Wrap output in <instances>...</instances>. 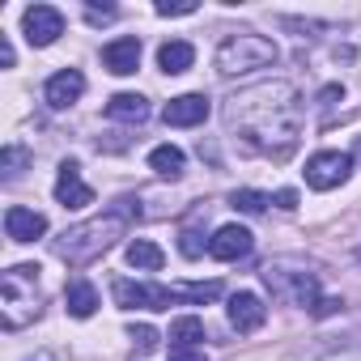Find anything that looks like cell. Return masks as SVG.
Here are the masks:
<instances>
[{"label": "cell", "instance_id": "22", "mask_svg": "<svg viewBox=\"0 0 361 361\" xmlns=\"http://www.w3.org/2000/svg\"><path fill=\"white\" fill-rule=\"evenodd\" d=\"M268 204H272V196L251 192V188H243V192H234V196H230V209H238V213H247V217H259Z\"/></svg>", "mask_w": 361, "mask_h": 361}, {"label": "cell", "instance_id": "28", "mask_svg": "<svg viewBox=\"0 0 361 361\" xmlns=\"http://www.w3.org/2000/svg\"><path fill=\"white\" fill-rule=\"evenodd\" d=\"M85 18H90L94 26H98V22H111V18H115V5H102V9H98V5H85Z\"/></svg>", "mask_w": 361, "mask_h": 361}, {"label": "cell", "instance_id": "26", "mask_svg": "<svg viewBox=\"0 0 361 361\" xmlns=\"http://www.w3.org/2000/svg\"><path fill=\"white\" fill-rule=\"evenodd\" d=\"M170 361H209L204 348H192V344H170Z\"/></svg>", "mask_w": 361, "mask_h": 361}, {"label": "cell", "instance_id": "31", "mask_svg": "<svg viewBox=\"0 0 361 361\" xmlns=\"http://www.w3.org/2000/svg\"><path fill=\"white\" fill-rule=\"evenodd\" d=\"M0 64H5V68H13V47H9L5 39H0Z\"/></svg>", "mask_w": 361, "mask_h": 361}, {"label": "cell", "instance_id": "27", "mask_svg": "<svg viewBox=\"0 0 361 361\" xmlns=\"http://www.w3.org/2000/svg\"><path fill=\"white\" fill-rule=\"evenodd\" d=\"M157 13H161V18H188V13H196V5H170V0H161Z\"/></svg>", "mask_w": 361, "mask_h": 361}, {"label": "cell", "instance_id": "23", "mask_svg": "<svg viewBox=\"0 0 361 361\" xmlns=\"http://www.w3.org/2000/svg\"><path fill=\"white\" fill-rule=\"evenodd\" d=\"M26 149L22 145H5V153H0V166H5V178H18L22 174V166H26Z\"/></svg>", "mask_w": 361, "mask_h": 361}, {"label": "cell", "instance_id": "30", "mask_svg": "<svg viewBox=\"0 0 361 361\" xmlns=\"http://www.w3.org/2000/svg\"><path fill=\"white\" fill-rule=\"evenodd\" d=\"M319 361H361V344H353V348H336V353H327V357H319Z\"/></svg>", "mask_w": 361, "mask_h": 361}, {"label": "cell", "instance_id": "18", "mask_svg": "<svg viewBox=\"0 0 361 361\" xmlns=\"http://www.w3.org/2000/svg\"><path fill=\"white\" fill-rule=\"evenodd\" d=\"M192 60H196V47H192V43H183V39L161 43V51H157V68H161V73H170V77L188 73V68H192Z\"/></svg>", "mask_w": 361, "mask_h": 361}, {"label": "cell", "instance_id": "2", "mask_svg": "<svg viewBox=\"0 0 361 361\" xmlns=\"http://www.w3.org/2000/svg\"><path fill=\"white\" fill-rule=\"evenodd\" d=\"M132 213H136V196L115 200V209H111V213L90 217V221H81V226L64 230V234L56 238V255H60L64 264H73V268L94 264L98 255H106V251L128 234V217H132Z\"/></svg>", "mask_w": 361, "mask_h": 361}, {"label": "cell", "instance_id": "29", "mask_svg": "<svg viewBox=\"0 0 361 361\" xmlns=\"http://www.w3.org/2000/svg\"><path fill=\"white\" fill-rule=\"evenodd\" d=\"M272 204H276V209H285V213H293V209H298V192H293V188H285V192H276V196H272Z\"/></svg>", "mask_w": 361, "mask_h": 361}, {"label": "cell", "instance_id": "10", "mask_svg": "<svg viewBox=\"0 0 361 361\" xmlns=\"http://www.w3.org/2000/svg\"><path fill=\"white\" fill-rule=\"evenodd\" d=\"M56 200H60L64 209H85V204H94V188H85L81 166H77L73 157L60 161V174H56Z\"/></svg>", "mask_w": 361, "mask_h": 361}, {"label": "cell", "instance_id": "15", "mask_svg": "<svg viewBox=\"0 0 361 361\" xmlns=\"http://www.w3.org/2000/svg\"><path fill=\"white\" fill-rule=\"evenodd\" d=\"M5 234H9L13 243H35V238H43V234H47V217H43V213H35V209L13 204V209L5 213Z\"/></svg>", "mask_w": 361, "mask_h": 361}, {"label": "cell", "instance_id": "14", "mask_svg": "<svg viewBox=\"0 0 361 361\" xmlns=\"http://www.w3.org/2000/svg\"><path fill=\"white\" fill-rule=\"evenodd\" d=\"M226 310H230V323H234L238 336H251V331H259V327L268 323V306H264L255 293H234Z\"/></svg>", "mask_w": 361, "mask_h": 361}, {"label": "cell", "instance_id": "7", "mask_svg": "<svg viewBox=\"0 0 361 361\" xmlns=\"http://www.w3.org/2000/svg\"><path fill=\"white\" fill-rule=\"evenodd\" d=\"M348 170H353V157L348 153H336V149H323V153H314L310 161H306V188H314V192H331V188H340L344 178H348Z\"/></svg>", "mask_w": 361, "mask_h": 361}, {"label": "cell", "instance_id": "12", "mask_svg": "<svg viewBox=\"0 0 361 361\" xmlns=\"http://www.w3.org/2000/svg\"><path fill=\"white\" fill-rule=\"evenodd\" d=\"M161 119H166L170 128H196V123L209 119V98H204V94H178V98L166 102Z\"/></svg>", "mask_w": 361, "mask_h": 361}, {"label": "cell", "instance_id": "3", "mask_svg": "<svg viewBox=\"0 0 361 361\" xmlns=\"http://www.w3.org/2000/svg\"><path fill=\"white\" fill-rule=\"evenodd\" d=\"M115 302L123 310H170L174 302H213L221 298V281H200V285H149V281H115L111 285Z\"/></svg>", "mask_w": 361, "mask_h": 361}, {"label": "cell", "instance_id": "13", "mask_svg": "<svg viewBox=\"0 0 361 361\" xmlns=\"http://www.w3.org/2000/svg\"><path fill=\"white\" fill-rule=\"evenodd\" d=\"M81 94H85V77L77 68H64V73L47 77V85H43V98H47L51 111H68Z\"/></svg>", "mask_w": 361, "mask_h": 361}, {"label": "cell", "instance_id": "19", "mask_svg": "<svg viewBox=\"0 0 361 361\" xmlns=\"http://www.w3.org/2000/svg\"><path fill=\"white\" fill-rule=\"evenodd\" d=\"M183 166H188V157H183V149H174V145H157L149 153V170L157 178H183Z\"/></svg>", "mask_w": 361, "mask_h": 361}, {"label": "cell", "instance_id": "5", "mask_svg": "<svg viewBox=\"0 0 361 361\" xmlns=\"http://www.w3.org/2000/svg\"><path fill=\"white\" fill-rule=\"evenodd\" d=\"M264 285L272 289V298L289 302V306H302L314 314V306L323 302L319 298V272L302 268V264H289V259H276V264H264Z\"/></svg>", "mask_w": 361, "mask_h": 361}, {"label": "cell", "instance_id": "6", "mask_svg": "<svg viewBox=\"0 0 361 361\" xmlns=\"http://www.w3.org/2000/svg\"><path fill=\"white\" fill-rule=\"evenodd\" d=\"M276 43L264 39V35H234L217 47V73L221 77H243V73H255V68H268L276 64Z\"/></svg>", "mask_w": 361, "mask_h": 361}, {"label": "cell", "instance_id": "20", "mask_svg": "<svg viewBox=\"0 0 361 361\" xmlns=\"http://www.w3.org/2000/svg\"><path fill=\"white\" fill-rule=\"evenodd\" d=\"M128 264H132L136 272H161L166 255H161L157 243H149V238H132V243H128Z\"/></svg>", "mask_w": 361, "mask_h": 361}, {"label": "cell", "instance_id": "17", "mask_svg": "<svg viewBox=\"0 0 361 361\" xmlns=\"http://www.w3.org/2000/svg\"><path fill=\"white\" fill-rule=\"evenodd\" d=\"M106 115L115 123H145L149 119V98H140V94H115L106 102Z\"/></svg>", "mask_w": 361, "mask_h": 361}, {"label": "cell", "instance_id": "9", "mask_svg": "<svg viewBox=\"0 0 361 361\" xmlns=\"http://www.w3.org/2000/svg\"><path fill=\"white\" fill-rule=\"evenodd\" d=\"M255 247V234L247 226H221L213 238H209V255L221 259V264H234V259H247Z\"/></svg>", "mask_w": 361, "mask_h": 361}, {"label": "cell", "instance_id": "8", "mask_svg": "<svg viewBox=\"0 0 361 361\" xmlns=\"http://www.w3.org/2000/svg\"><path fill=\"white\" fill-rule=\"evenodd\" d=\"M22 26H26V43L30 47H51L64 35V13L51 9V5H30L26 18H22Z\"/></svg>", "mask_w": 361, "mask_h": 361}, {"label": "cell", "instance_id": "11", "mask_svg": "<svg viewBox=\"0 0 361 361\" xmlns=\"http://www.w3.org/2000/svg\"><path fill=\"white\" fill-rule=\"evenodd\" d=\"M102 68L115 73V77H132L140 68V39L136 35H123V39H111L102 47Z\"/></svg>", "mask_w": 361, "mask_h": 361}, {"label": "cell", "instance_id": "4", "mask_svg": "<svg viewBox=\"0 0 361 361\" xmlns=\"http://www.w3.org/2000/svg\"><path fill=\"white\" fill-rule=\"evenodd\" d=\"M39 310H43L39 268L35 264H13L0 276V319H5V331H18V327L35 323Z\"/></svg>", "mask_w": 361, "mask_h": 361}, {"label": "cell", "instance_id": "21", "mask_svg": "<svg viewBox=\"0 0 361 361\" xmlns=\"http://www.w3.org/2000/svg\"><path fill=\"white\" fill-rule=\"evenodd\" d=\"M204 340V319L200 314H183V319H174L170 323V344H200Z\"/></svg>", "mask_w": 361, "mask_h": 361}, {"label": "cell", "instance_id": "24", "mask_svg": "<svg viewBox=\"0 0 361 361\" xmlns=\"http://www.w3.org/2000/svg\"><path fill=\"white\" fill-rule=\"evenodd\" d=\"M128 336H132V344H136L140 353H153V348H157V331H153L149 323H132Z\"/></svg>", "mask_w": 361, "mask_h": 361}, {"label": "cell", "instance_id": "16", "mask_svg": "<svg viewBox=\"0 0 361 361\" xmlns=\"http://www.w3.org/2000/svg\"><path fill=\"white\" fill-rule=\"evenodd\" d=\"M64 306H68L73 319H90V314L98 310V289H94L85 276H77V281H68V289H64Z\"/></svg>", "mask_w": 361, "mask_h": 361}, {"label": "cell", "instance_id": "25", "mask_svg": "<svg viewBox=\"0 0 361 361\" xmlns=\"http://www.w3.org/2000/svg\"><path fill=\"white\" fill-rule=\"evenodd\" d=\"M178 251H183L188 259H200V255H204V243H200V234H196V230H183V234H178Z\"/></svg>", "mask_w": 361, "mask_h": 361}, {"label": "cell", "instance_id": "1", "mask_svg": "<svg viewBox=\"0 0 361 361\" xmlns=\"http://www.w3.org/2000/svg\"><path fill=\"white\" fill-rule=\"evenodd\" d=\"M226 123L251 153L281 161L302 136V98L289 81H259L226 102Z\"/></svg>", "mask_w": 361, "mask_h": 361}]
</instances>
